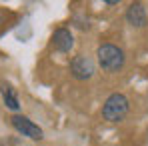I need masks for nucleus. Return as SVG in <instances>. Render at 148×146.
<instances>
[{"mask_svg":"<svg viewBox=\"0 0 148 146\" xmlns=\"http://www.w3.org/2000/svg\"><path fill=\"white\" fill-rule=\"evenodd\" d=\"M96 56H98V64L104 72H118L126 62V56H124V50L118 48L116 44H100L96 50Z\"/></svg>","mask_w":148,"mask_h":146,"instance_id":"f257e3e1","label":"nucleus"},{"mask_svg":"<svg viewBox=\"0 0 148 146\" xmlns=\"http://www.w3.org/2000/svg\"><path fill=\"white\" fill-rule=\"evenodd\" d=\"M128 110H130L128 98L120 92H114V94H110L106 98V102L102 106V118L108 122H120L126 118Z\"/></svg>","mask_w":148,"mask_h":146,"instance_id":"f03ea898","label":"nucleus"},{"mask_svg":"<svg viewBox=\"0 0 148 146\" xmlns=\"http://www.w3.org/2000/svg\"><path fill=\"white\" fill-rule=\"evenodd\" d=\"M10 124H12V128H14L16 132H20L22 136H28V138H32V140H42V138H44L42 128H40L38 124H34L30 118L22 116V114H14V116L10 118Z\"/></svg>","mask_w":148,"mask_h":146,"instance_id":"7ed1b4c3","label":"nucleus"},{"mask_svg":"<svg viewBox=\"0 0 148 146\" xmlns=\"http://www.w3.org/2000/svg\"><path fill=\"white\" fill-rule=\"evenodd\" d=\"M94 70H96L94 62L88 56H84V54H78V56H74L72 60H70V74L76 80H88V78H92Z\"/></svg>","mask_w":148,"mask_h":146,"instance_id":"20e7f679","label":"nucleus"},{"mask_svg":"<svg viewBox=\"0 0 148 146\" xmlns=\"http://www.w3.org/2000/svg\"><path fill=\"white\" fill-rule=\"evenodd\" d=\"M126 20H128V24L134 26V28H142V26H146L148 24V14H146L144 4H140V2H132V4L126 8Z\"/></svg>","mask_w":148,"mask_h":146,"instance_id":"39448f33","label":"nucleus"},{"mask_svg":"<svg viewBox=\"0 0 148 146\" xmlns=\"http://www.w3.org/2000/svg\"><path fill=\"white\" fill-rule=\"evenodd\" d=\"M52 46L58 52H70L74 46V36L68 28H56L52 34Z\"/></svg>","mask_w":148,"mask_h":146,"instance_id":"423d86ee","label":"nucleus"},{"mask_svg":"<svg viewBox=\"0 0 148 146\" xmlns=\"http://www.w3.org/2000/svg\"><path fill=\"white\" fill-rule=\"evenodd\" d=\"M0 92H2V100H4V104L10 108V110H20V100H18V94H16V90L8 84V82H2L0 84Z\"/></svg>","mask_w":148,"mask_h":146,"instance_id":"0eeeda50","label":"nucleus"}]
</instances>
